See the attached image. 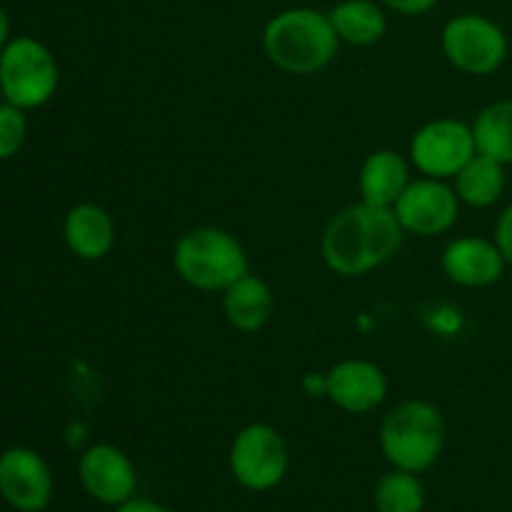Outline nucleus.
I'll list each match as a JSON object with an SVG mask.
<instances>
[{
	"instance_id": "obj_10",
	"label": "nucleus",
	"mask_w": 512,
	"mask_h": 512,
	"mask_svg": "<svg viewBox=\"0 0 512 512\" xmlns=\"http://www.w3.org/2000/svg\"><path fill=\"white\" fill-rule=\"evenodd\" d=\"M78 478L90 498L110 508L128 503L138 488L133 460L110 443H95L80 453Z\"/></svg>"
},
{
	"instance_id": "obj_5",
	"label": "nucleus",
	"mask_w": 512,
	"mask_h": 512,
	"mask_svg": "<svg viewBox=\"0 0 512 512\" xmlns=\"http://www.w3.org/2000/svg\"><path fill=\"white\" fill-rule=\"evenodd\" d=\"M58 83V60L40 40L20 35L0 50V95L5 103L23 110L43 108Z\"/></svg>"
},
{
	"instance_id": "obj_22",
	"label": "nucleus",
	"mask_w": 512,
	"mask_h": 512,
	"mask_svg": "<svg viewBox=\"0 0 512 512\" xmlns=\"http://www.w3.org/2000/svg\"><path fill=\"white\" fill-rule=\"evenodd\" d=\"M495 243H498L500 253L505 255L508 265H512V203L503 213L498 215V223H495Z\"/></svg>"
},
{
	"instance_id": "obj_27",
	"label": "nucleus",
	"mask_w": 512,
	"mask_h": 512,
	"mask_svg": "<svg viewBox=\"0 0 512 512\" xmlns=\"http://www.w3.org/2000/svg\"><path fill=\"white\" fill-rule=\"evenodd\" d=\"M508 268H510V285H512V265H508Z\"/></svg>"
},
{
	"instance_id": "obj_4",
	"label": "nucleus",
	"mask_w": 512,
	"mask_h": 512,
	"mask_svg": "<svg viewBox=\"0 0 512 512\" xmlns=\"http://www.w3.org/2000/svg\"><path fill=\"white\" fill-rule=\"evenodd\" d=\"M445 448V418L428 400H403L380 425V450L393 468L425 473Z\"/></svg>"
},
{
	"instance_id": "obj_21",
	"label": "nucleus",
	"mask_w": 512,
	"mask_h": 512,
	"mask_svg": "<svg viewBox=\"0 0 512 512\" xmlns=\"http://www.w3.org/2000/svg\"><path fill=\"white\" fill-rule=\"evenodd\" d=\"M28 138V118L23 108L0 103V160H8L20 153Z\"/></svg>"
},
{
	"instance_id": "obj_13",
	"label": "nucleus",
	"mask_w": 512,
	"mask_h": 512,
	"mask_svg": "<svg viewBox=\"0 0 512 512\" xmlns=\"http://www.w3.org/2000/svg\"><path fill=\"white\" fill-rule=\"evenodd\" d=\"M328 400L350 415L373 413L388 398V378L370 360L348 358L328 370Z\"/></svg>"
},
{
	"instance_id": "obj_16",
	"label": "nucleus",
	"mask_w": 512,
	"mask_h": 512,
	"mask_svg": "<svg viewBox=\"0 0 512 512\" xmlns=\"http://www.w3.org/2000/svg\"><path fill=\"white\" fill-rule=\"evenodd\" d=\"M275 310V295L260 275L248 273L223 290L225 320L240 333H258L270 323Z\"/></svg>"
},
{
	"instance_id": "obj_20",
	"label": "nucleus",
	"mask_w": 512,
	"mask_h": 512,
	"mask_svg": "<svg viewBox=\"0 0 512 512\" xmlns=\"http://www.w3.org/2000/svg\"><path fill=\"white\" fill-rule=\"evenodd\" d=\"M373 503L378 512H423L425 488L418 473L393 468L375 485Z\"/></svg>"
},
{
	"instance_id": "obj_1",
	"label": "nucleus",
	"mask_w": 512,
	"mask_h": 512,
	"mask_svg": "<svg viewBox=\"0 0 512 512\" xmlns=\"http://www.w3.org/2000/svg\"><path fill=\"white\" fill-rule=\"evenodd\" d=\"M405 230L393 208L355 203L338 210L320 235L323 263L340 278H358L380 268L403 248Z\"/></svg>"
},
{
	"instance_id": "obj_12",
	"label": "nucleus",
	"mask_w": 512,
	"mask_h": 512,
	"mask_svg": "<svg viewBox=\"0 0 512 512\" xmlns=\"http://www.w3.org/2000/svg\"><path fill=\"white\" fill-rule=\"evenodd\" d=\"M443 273L460 288H488L505 278L508 260L498 243L480 235H460L443 248Z\"/></svg>"
},
{
	"instance_id": "obj_9",
	"label": "nucleus",
	"mask_w": 512,
	"mask_h": 512,
	"mask_svg": "<svg viewBox=\"0 0 512 512\" xmlns=\"http://www.w3.org/2000/svg\"><path fill=\"white\" fill-rule=\"evenodd\" d=\"M460 205L463 203L453 185H448V180L420 175L418 180H410L405 193L393 205V213L403 225L405 235L438 238L458 223Z\"/></svg>"
},
{
	"instance_id": "obj_15",
	"label": "nucleus",
	"mask_w": 512,
	"mask_h": 512,
	"mask_svg": "<svg viewBox=\"0 0 512 512\" xmlns=\"http://www.w3.org/2000/svg\"><path fill=\"white\" fill-rule=\"evenodd\" d=\"M410 160L393 148L373 150L358 173L360 200L378 208H393L410 185Z\"/></svg>"
},
{
	"instance_id": "obj_17",
	"label": "nucleus",
	"mask_w": 512,
	"mask_h": 512,
	"mask_svg": "<svg viewBox=\"0 0 512 512\" xmlns=\"http://www.w3.org/2000/svg\"><path fill=\"white\" fill-rule=\"evenodd\" d=\"M340 43L368 48L388 33V15L378 0H340L328 10Z\"/></svg>"
},
{
	"instance_id": "obj_19",
	"label": "nucleus",
	"mask_w": 512,
	"mask_h": 512,
	"mask_svg": "<svg viewBox=\"0 0 512 512\" xmlns=\"http://www.w3.org/2000/svg\"><path fill=\"white\" fill-rule=\"evenodd\" d=\"M473 135L478 153L512 165V98L490 103L473 120Z\"/></svg>"
},
{
	"instance_id": "obj_6",
	"label": "nucleus",
	"mask_w": 512,
	"mask_h": 512,
	"mask_svg": "<svg viewBox=\"0 0 512 512\" xmlns=\"http://www.w3.org/2000/svg\"><path fill=\"white\" fill-rule=\"evenodd\" d=\"M290 450L283 435L268 423H250L230 443L228 468L240 488L268 493L288 475Z\"/></svg>"
},
{
	"instance_id": "obj_14",
	"label": "nucleus",
	"mask_w": 512,
	"mask_h": 512,
	"mask_svg": "<svg viewBox=\"0 0 512 512\" xmlns=\"http://www.w3.org/2000/svg\"><path fill=\"white\" fill-rule=\"evenodd\" d=\"M63 238L75 258L95 263L113 250L118 230H115L113 215L103 205L78 203L65 215Z\"/></svg>"
},
{
	"instance_id": "obj_25",
	"label": "nucleus",
	"mask_w": 512,
	"mask_h": 512,
	"mask_svg": "<svg viewBox=\"0 0 512 512\" xmlns=\"http://www.w3.org/2000/svg\"><path fill=\"white\" fill-rule=\"evenodd\" d=\"M115 512H173L170 508H165V505L155 503V500H148V498H130L128 503L118 505Z\"/></svg>"
},
{
	"instance_id": "obj_24",
	"label": "nucleus",
	"mask_w": 512,
	"mask_h": 512,
	"mask_svg": "<svg viewBox=\"0 0 512 512\" xmlns=\"http://www.w3.org/2000/svg\"><path fill=\"white\" fill-rule=\"evenodd\" d=\"M303 390L310 398H328V375L308 373L303 378Z\"/></svg>"
},
{
	"instance_id": "obj_8",
	"label": "nucleus",
	"mask_w": 512,
	"mask_h": 512,
	"mask_svg": "<svg viewBox=\"0 0 512 512\" xmlns=\"http://www.w3.org/2000/svg\"><path fill=\"white\" fill-rule=\"evenodd\" d=\"M475 153L473 125L458 118H435L420 125L408 145L410 165L438 180H453Z\"/></svg>"
},
{
	"instance_id": "obj_26",
	"label": "nucleus",
	"mask_w": 512,
	"mask_h": 512,
	"mask_svg": "<svg viewBox=\"0 0 512 512\" xmlns=\"http://www.w3.org/2000/svg\"><path fill=\"white\" fill-rule=\"evenodd\" d=\"M8 40H10V18H8V13L0 8V50L8 45Z\"/></svg>"
},
{
	"instance_id": "obj_3",
	"label": "nucleus",
	"mask_w": 512,
	"mask_h": 512,
	"mask_svg": "<svg viewBox=\"0 0 512 512\" xmlns=\"http://www.w3.org/2000/svg\"><path fill=\"white\" fill-rule=\"evenodd\" d=\"M173 268L183 283L203 293H223L250 273L243 243L215 225L193 228L175 243Z\"/></svg>"
},
{
	"instance_id": "obj_23",
	"label": "nucleus",
	"mask_w": 512,
	"mask_h": 512,
	"mask_svg": "<svg viewBox=\"0 0 512 512\" xmlns=\"http://www.w3.org/2000/svg\"><path fill=\"white\" fill-rule=\"evenodd\" d=\"M385 10H393L398 15H423L438 5V0H378Z\"/></svg>"
},
{
	"instance_id": "obj_2",
	"label": "nucleus",
	"mask_w": 512,
	"mask_h": 512,
	"mask_svg": "<svg viewBox=\"0 0 512 512\" xmlns=\"http://www.w3.org/2000/svg\"><path fill=\"white\" fill-rule=\"evenodd\" d=\"M340 48L330 15L323 10L285 8L263 28V50L270 63L288 75H315L328 68Z\"/></svg>"
},
{
	"instance_id": "obj_7",
	"label": "nucleus",
	"mask_w": 512,
	"mask_h": 512,
	"mask_svg": "<svg viewBox=\"0 0 512 512\" xmlns=\"http://www.w3.org/2000/svg\"><path fill=\"white\" fill-rule=\"evenodd\" d=\"M440 48L453 68L468 75H490L508 58V35L485 15L463 13L445 23Z\"/></svg>"
},
{
	"instance_id": "obj_11",
	"label": "nucleus",
	"mask_w": 512,
	"mask_h": 512,
	"mask_svg": "<svg viewBox=\"0 0 512 512\" xmlns=\"http://www.w3.org/2000/svg\"><path fill=\"white\" fill-rule=\"evenodd\" d=\"M0 498L18 512H43L53 500V473L40 453L8 448L0 453Z\"/></svg>"
},
{
	"instance_id": "obj_18",
	"label": "nucleus",
	"mask_w": 512,
	"mask_h": 512,
	"mask_svg": "<svg viewBox=\"0 0 512 512\" xmlns=\"http://www.w3.org/2000/svg\"><path fill=\"white\" fill-rule=\"evenodd\" d=\"M505 183V165L483 153H475L453 178L455 193L468 208H490L498 203L505 193Z\"/></svg>"
}]
</instances>
